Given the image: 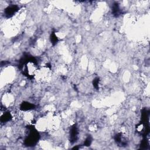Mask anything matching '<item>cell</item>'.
Returning a JSON list of instances; mask_svg holds the SVG:
<instances>
[{
	"instance_id": "1",
	"label": "cell",
	"mask_w": 150,
	"mask_h": 150,
	"mask_svg": "<svg viewBox=\"0 0 150 150\" xmlns=\"http://www.w3.org/2000/svg\"><path fill=\"white\" fill-rule=\"evenodd\" d=\"M26 71L27 72V73L30 75L32 76L33 74H34V73L36 72V66L35 63H34V62H28V63H26Z\"/></svg>"
}]
</instances>
